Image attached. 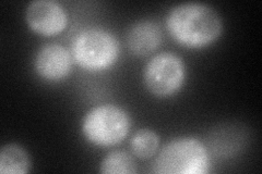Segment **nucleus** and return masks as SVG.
Returning a JSON list of instances; mask_svg holds the SVG:
<instances>
[{"mask_svg": "<svg viewBox=\"0 0 262 174\" xmlns=\"http://www.w3.org/2000/svg\"><path fill=\"white\" fill-rule=\"evenodd\" d=\"M130 122L127 113L114 105L97 106L82 121V133L97 146L117 145L127 136Z\"/></svg>", "mask_w": 262, "mask_h": 174, "instance_id": "3", "label": "nucleus"}, {"mask_svg": "<svg viewBox=\"0 0 262 174\" xmlns=\"http://www.w3.org/2000/svg\"><path fill=\"white\" fill-rule=\"evenodd\" d=\"M100 171L106 174H134L137 173V163L129 153L114 151L102 160Z\"/></svg>", "mask_w": 262, "mask_h": 174, "instance_id": "11", "label": "nucleus"}, {"mask_svg": "<svg viewBox=\"0 0 262 174\" xmlns=\"http://www.w3.org/2000/svg\"><path fill=\"white\" fill-rule=\"evenodd\" d=\"M166 27L176 41L189 48H203L215 41L223 31L220 14L200 3L175 6L166 18Z\"/></svg>", "mask_w": 262, "mask_h": 174, "instance_id": "1", "label": "nucleus"}, {"mask_svg": "<svg viewBox=\"0 0 262 174\" xmlns=\"http://www.w3.org/2000/svg\"><path fill=\"white\" fill-rule=\"evenodd\" d=\"M34 65L40 78L53 82L60 81L71 71V55L59 44H48L37 52Z\"/></svg>", "mask_w": 262, "mask_h": 174, "instance_id": "7", "label": "nucleus"}, {"mask_svg": "<svg viewBox=\"0 0 262 174\" xmlns=\"http://www.w3.org/2000/svg\"><path fill=\"white\" fill-rule=\"evenodd\" d=\"M75 60L86 70H102L116 61L118 41L110 32L92 29L82 32L72 48Z\"/></svg>", "mask_w": 262, "mask_h": 174, "instance_id": "4", "label": "nucleus"}, {"mask_svg": "<svg viewBox=\"0 0 262 174\" xmlns=\"http://www.w3.org/2000/svg\"><path fill=\"white\" fill-rule=\"evenodd\" d=\"M185 64L171 53L154 56L146 63L143 80L146 88L158 97H168L177 93L185 81Z\"/></svg>", "mask_w": 262, "mask_h": 174, "instance_id": "5", "label": "nucleus"}, {"mask_svg": "<svg viewBox=\"0 0 262 174\" xmlns=\"http://www.w3.org/2000/svg\"><path fill=\"white\" fill-rule=\"evenodd\" d=\"M207 148L193 137H179L164 146L154 161L160 174H204L209 170Z\"/></svg>", "mask_w": 262, "mask_h": 174, "instance_id": "2", "label": "nucleus"}, {"mask_svg": "<svg viewBox=\"0 0 262 174\" xmlns=\"http://www.w3.org/2000/svg\"><path fill=\"white\" fill-rule=\"evenodd\" d=\"M31 169V160L26 149L16 144H7L0 152V173L26 174Z\"/></svg>", "mask_w": 262, "mask_h": 174, "instance_id": "9", "label": "nucleus"}, {"mask_svg": "<svg viewBox=\"0 0 262 174\" xmlns=\"http://www.w3.org/2000/svg\"><path fill=\"white\" fill-rule=\"evenodd\" d=\"M162 41V30L158 23L150 20L139 21L131 26L126 34V45L137 56L149 55Z\"/></svg>", "mask_w": 262, "mask_h": 174, "instance_id": "8", "label": "nucleus"}, {"mask_svg": "<svg viewBox=\"0 0 262 174\" xmlns=\"http://www.w3.org/2000/svg\"><path fill=\"white\" fill-rule=\"evenodd\" d=\"M26 20L33 31L45 36L58 34L68 22L63 8L52 0L30 3L26 10Z\"/></svg>", "mask_w": 262, "mask_h": 174, "instance_id": "6", "label": "nucleus"}, {"mask_svg": "<svg viewBox=\"0 0 262 174\" xmlns=\"http://www.w3.org/2000/svg\"><path fill=\"white\" fill-rule=\"evenodd\" d=\"M160 137L154 131L149 129L139 130L130 140L131 152L142 160L149 159L158 152Z\"/></svg>", "mask_w": 262, "mask_h": 174, "instance_id": "10", "label": "nucleus"}]
</instances>
